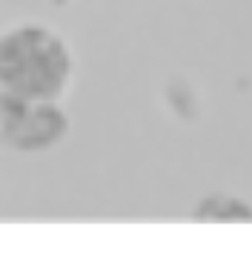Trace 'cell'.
I'll return each mask as SVG.
<instances>
[{
    "label": "cell",
    "instance_id": "3",
    "mask_svg": "<svg viewBox=\"0 0 252 261\" xmlns=\"http://www.w3.org/2000/svg\"><path fill=\"white\" fill-rule=\"evenodd\" d=\"M198 221H252V207L246 201L218 192V195H206L195 210Z\"/></svg>",
    "mask_w": 252,
    "mask_h": 261
},
{
    "label": "cell",
    "instance_id": "1",
    "mask_svg": "<svg viewBox=\"0 0 252 261\" xmlns=\"http://www.w3.org/2000/svg\"><path fill=\"white\" fill-rule=\"evenodd\" d=\"M66 40L40 23H23L0 35V92L26 100H58L72 81Z\"/></svg>",
    "mask_w": 252,
    "mask_h": 261
},
{
    "label": "cell",
    "instance_id": "2",
    "mask_svg": "<svg viewBox=\"0 0 252 261\" xmlns=\"http://www.w3.org/2000/svg\"><path fill=\"white\" fill-rule=\"evenodd\" d=\"M69 118L58 100H26L0 92V138L20 152H43L66 135Z\"/></svg>",
    "mask_w": 252,
    "mask_h": 261
}]
</instances>
